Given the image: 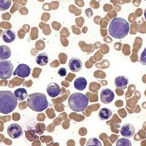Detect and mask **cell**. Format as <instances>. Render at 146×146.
<instances>
[{
	"label": "cell",
	"instance_id": "e0dca14e",
	"mask_svg": "<svg viewBox=\"0 0 146 146\" xmlns=\"http://www.w3.org/2000/svg\"><path fill=\"white\" fill-rule=\"evenodd\" d=\"M112 116V111L111 110H110L109 108H103L99 112V117L102 121H105V120H108L111 118Z\"/></svg>",
	"mask_w": 146,
	"mask_h": 146
},
{
	"label": "cell",
	"instance_id": "ffe728a7",
	"mask_svg": "<svg viewBox=\"0 0 146 146\" xmlns=\"http://www.w3.org/2000/svg\"><path fill=\"white\" fill-rule=\"evenodd\" d=\"M116 145H125V146H131V143L127 138H121L116 142Z\"/></svg>",
	"mask_w": 146,
	"mask_h": 146
},
{
	"label": "cell",
	"instance_id": "ac0fdd59",
	"mask_svg": "<svg viewBox=\"0 0 146 146\" xmlns=\"http://www.w3.org/2000/svg\"><path fill=\"white\" fill-rule=\"evenodd\" d=\"M48 61H49L48 56L45 53H40L36 58V64L40 66H45L48 63Z\"/></svg>",
	"mask_w": 146,
	"mask_h": 146
},
{
	"label": "cell",
	"instance_id": "cb8c5ba5",
	"mask_svg": "<svg viewBox=\"0 0 146 146\" xmlns=\"http://www.w3.org/2000/svg\"><path fill=\"white\" fill-rule=\"evenodd\" d=\"M144 16H145V19H146V8L145 9V10H144Z\"/></svg>",
	"mask_w": 146,
	"mask_h": 146
},
{
	"label": "cell",
	"instance_id": "4fadbf2b",
	"mask_svg": "<svg viewBox=\"0 0 146 146\" xmlns=\"http://www.w3.org/2000/svg\"><path fill=\"white\" fill-rule=\"evenodd\" d=\"M74 86L78 91H83L87 86V80L85 78L80 77L76 78L74 81Z\"/></svg>",
	"mask_w": 146,
	"mask_h": 146
},
{
	"label": "cell",
	"instance_id": "7402d4cb",
	"mask_svg": "<svg viewBox=\"0 0 146 146\" xmlns=\"http://www.w3.org/2000/svg\"><path fill=\"white\" fill-rule=\"evenodd\" d=\"M139 62L143 65H146V48L142 52L139 58Z\"/></svg>",
	"mask_w": 146,
	"mask_h": 146
},
{
	"label": "cell",
	"instance_id": "8fae6325",
	"mask_svg": "<svg viewBox=\"0 0 146 146\" xmlns=\"http://www.w3.org/2000/svg\"><path fill=\"white\" fill-rule=\"evenodd\" d=\"M83 67L82 61L78 58H72L69 62V68L73 72H78L80 71Z\"/></svg>",
	"mask_w": 146,
	"mask_h": 146
},
{
	"label": "cell",
	"instance_id": "d4e9b609",
	"mask_svg": "<svg viewBox=\"0 0 146 146\" xmlns=\"http://www.w3.org/2000/svg\"><path fill=\"white\" fill-rule=\"evenodd\" d=\"M100 1H101V0H100Z\"/></svg>",
	"mask_w": 146,
	"mask_h": 146
},
{
	"label": "cell",
	"instance_id": "44dd1931",
	"mask_svg": "<svg viewBox=\"0 0 146 146\" xmlns=\"http://www.w3.org/2000/svg\"><path fill=\"white\" fill-rule=\"evenodd\" d=\"M86 145H97L102 146V143L96 138H91L87 141Z\"/></svg>",
	"mask_w": 146,
	"mask_h": 146
},
{
	"label": "cell",
	"instance_id": "2e32d148",
	"mask_svg": "<svg viewBox=\"0 0 146 146\" xmlns=\"http://www.w3.org/2000/svg\"><path fill=\"white\" fill-rule=\"evenodd\" d=\"M14 94L18 101H24L28 96L27 91L23 88H19L14 91Z\"/></svg>",
	"mask_w": 146,
	"mask_h": 146
},
{
	"label": "cell",
	"instance_id": "277c9868",
	"mask_svg": "<svg viewBox=\"0 0 146 146\" xmlns=\"http://www.w3.org/2000/svg\"><path fill=\"white\" fill-rule=\"evenodd\" d=\"M89 100L84 94H72L68 98V105L70 109L75 112H83L88 108Z\"/></svg>",
	"mask_w": 146,
	"mask_h": 146
},
{
	"label": "cell",
	"instance_id": "5bb4252c",
	"mask_svg": "<svg viewBox=\"0 0 146 146\" xmlns=\"http://www.w3.org/2000/svg\"><path fill=\"white\" fill-rule=\"evenodd\" d=\"M129 80L125 76H118L115 79V86L118 88H122L125 89L127 86Z\"/></svg>",
	"mask_w": 146,
	"mask_h": 146
},
{
	"label": "cell",
	"instance_id": "603a6c76",
	"mask_svg": "<svg viewBox=\"0 0 146 146\" xmlns=\"http://www.w3.org/2000/svg\"><path fill=\"white\" fill-rule=\"evenodd\" d=\"M66 70L64 67H62V68H60L58 71V74L60 75L61 77H64L66 75Z\"/></svg>",
	"mask_w": 146,
	"mask_h": 146
},
{
	"label": "cell",
	"instance_id": "7c38bea8",
	"mask_svg": "<svg viewBox=\"0 0 146 146\" xmlns=\"http://www.w3.org/2000/svg\"><path fill=\"white\" fill-rule=\"evenodd\" d=\"M2 37L4 42H7V43H11V42H13L15 40L16 35H15V33L13 31L7 29L2 32Z\"/></svg>",
	"mask_w": 146,
	"mask_h": 146
},
{
	"label": "cell",
	"instance_id": "8992f818",
	"mask_svg": "<svg viewBox=\"0 0 146 146\" xmlns=\"http://www.w3.org/2000/svg\"><path fill=\"white\" fill-rule=\"evenodd\" d=\"M7 135L13 139L19 138L23 135V129L21 126L18 123H12L7 127Z\"/></svg>",
	"mask_w": 146,
	"mask_h": 146
},
{
	"label": "cell",
	"instance_id": "ba28073f",
	"mask_svg": "<svg viewBox=\"0 0 146 146\" xmlns=\"http://www.w3.org/2000/svg\"><path fill=\"white\" fill-rule=\"evenodd\" d=\"M115 98V94L112 90L109 88H105L102 90L100 93V100L104 104H110L113 101Z\"/></svg>",
	"mask_w": 146,
	"mask_h": 146
},
{
	"label": "cell",
	"instance_id": "52a82bcc",
	"mask_svg": "<svg viewBox=\"0 0 146 146\" xmlns=\"http://www.w3.org/2000/svg\"><path fill=\"white\" fill-rule=\"evenodd\" d=\"M30 73H31V69L28 65L25 64H20L13 72V75L21 78H26L29 76Z\"/></svg>",
	"mask_w": 146,
	"mask_h": 146
},
{
	"label": "cell",
	"instance_id": "7a4b0ae2",
	"mask_svg": "<svg viewBox=\"0 0 146 146\" xmlns=\"http://www.w3.org/2000/svg\"><path fill=\"white\" fill-rule=\"evenodd\" d=\"M18 100L14 93L10 91H0V113L9 114L15 109Z\"/></svg>",
	"mask_w": 146,
	"mask_h": 146
},
{
	"label": "cell",
	"instance_id": "3957f363",
	"mask_svg": "<svg viewBox=\"0 0 146 146\" xmlns=\"http://www.w3.org/2000/svg\"><path fill=\"white\" fill-rule=\"evenodd\" d=\"M27 105L33 111L42 112L48 108V101L44 94L36 92L29 94Z\"/></svg>",
	"mask_w": 146,
	"mask_h": 146
},
{
	"label": "cell",
	"instance_id": "9c48e42d",
	"mask_svg": "<svg viewBox=\"0 0 146 146\" xmlns=\"http://www.w3.org/2000/svg\"><path fill=\"white\" fill-rule=\"evenodd\" d=\"M46 91L48 96L52 97V98H55V97H57L61 94L62 89H61L60 86L57 83H50L47 86Z\"/></svg>",
	"mask_w": 146,
	"mask_h": 146
},
{
	"label": "cell",
	"instance_id": "5b68a950",
	"mask_svg": "<svg viewBox=\"0 0 146 146\" xmlns=\"http://www.w3.org/2000/svg\"><path fill=\"white\" fill-rule=\"evenodd\" d=\"M13 70V64L10 61H0V78L2 79H9L12 76Z\"/></svg>",
	"mask_w": 146,
	"mask_h": 146
},
{
	"label": "cell",
	"instance_id": "30bf717a",
	"mask_svg": "<svg viewBox=\"0 0 146 146\" xmlns=\"http://www.w3.org/2000/svg\"><path fill=\"white\" fill-rule=\"evenodd\" d=\"M120 132L123 137L131 138L135 135V129L133 125L130 124V123H126L121 127Z\"/></svg>",
	"mask_w": 146,
	"mask_h": 146
},
{
	"label": "cell",
	"instance_id": "484cf974",
	"mask_svg": "<svg viewBox=\"0 0 146 146\" xmlns=\"http://www.w3.org/2000/svg\"><path fill=\"white\" fill-rule=\"evenodd\" d=\"M145 1H146V0H145Z\"/></svg>",
	"mask_w": 146,
	"mask_h": 146
},
{
	"label": "cell",
	"instance_id": "6da1fadb",
	"mask_svg": "<svg viewBox=\"0 0 146 146\" xmlns=\"http://www.w3.org/2000/svg\"><path fill=\"white\" fill-rule=\"evenodd\" d=\"M129 23L122 18H113L108 27V32L112 37L115 39H123L126 37L129 32Z\"/></svg>",
	"mask_w": 146,
	"mask_h": 146
},
{
	"label": "cell",
	"instance_id": "d6986e66",
	"mask_svg": "<svg viewBox=\"0 0 146 146\" xmlns=\"http://www.w3.org/2000/svg\"><path fill=\"white\" fill-rule=\"evenodd\" d=\"M11 6V0H0V10L5 11L8 10Z\"/></svg>",
	"mask_w": 146,
	"mask_h": 146
},
{
	"label": "cell",
	"instance_id": "9a60e30c",
	"mask_svg": "<svg viewBox=\"0 0 146 146\" xmlns=\"http://www.w3.org/2000/svg\"><path fill=\"white\" fill-rule=\"evenodd\" d=\"M11 56V50L8 46L1 45L0 47V59L7 60Z\"/></svg>",
	"mask_w": 146,
	"mask_h": 146
}]
</instances>
